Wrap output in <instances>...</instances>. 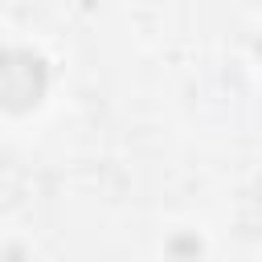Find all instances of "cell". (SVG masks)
Listing matches in <instances>:
<instances>
[{
  "mask_svg": "<svg viewBox=\"0 0 262 262\" xmlns=\"http://www.w3.org/2000/svg\"><path fill=\"white\" fill-rule=\"evenodd\" d=\"M49 86V70L33 49H0V106L29 111L41 102Z\"/></svg>",
  "mask_w": 262,
  "mask_h": 262,
  "instance_id": "1",
  "label": "cell"
},
{
  "mask_svg": "<svg viewBox=\"0 0 262 262\" xmlns=\"http://www.w3.org/2000/svg\"><path fill=\"white\" fill-rule=\"evenodd\" d=\"M258 53H262V41H258Z\"/></svg>",
  "mask_w": 262,
  "mask_h": 262,
  "instance_id": "2",
  "label": "cell"
}]
</instances>
